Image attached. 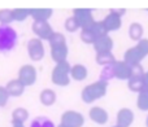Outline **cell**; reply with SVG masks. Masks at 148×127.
Returning <instances> with one entry per match:
<instances>
[{
    "label": "cell",
    "instance_id": "1",
    "mask_svg": "<svg viewBox=\"0 0 148 127\" xmlns=\"http://www.w3.org/2000/svg\"><path fill=\"white\" fill-rule=\"evenodd\" d=\"M107 88H108V83H105L103 81H97L88 84V86H86L82 89L81 94L82 101L86 102V104H91V102L101 99L107 94Z\"/></svg>",
    "mask_w": 148,
    "mask_h": 127
},
{
    "label": "cell",
    "instance_id": "2",
    "mask_svg": "<svg viewBox=\"0 0 148 127\" xmlns=\"http://www.w3.org/2000/svg\"><path fill=\"white\" fill-rule=\"evenodd\" d=\"M18 42V34L10 25H0V53L10 52Z\"/></svg>",
    "mask_w": 148,
    "mask_h": 127
},
{
    "label": "cell",
    "instance_id": "3",
    "mask_svg": "<svg viewBox=\"0 0 148 127\" xmlns=\"http://www.w3.org/2000/svg\"><path fill=\"white\" fill-rule=\"evenodd\" d=\"M70 71H72V66L68 61L56 64L51 74V81L53 84L60 87H65L70 83Z\"/></svg>",
    "mask_w": 148,
    "mask_h": 127
},
{
    "label": "cell",
    "instance_id": "4",
    "mask_svg": "<svg viewBox=\"0 0 148 127\" xmlns=\"http://www.w3.org/2000/svg\"><path fill=\"white\" fill-rule=\"evenodd\" d=\"M31 30L36 35V38L43 40H49L51 36L53 35V29L49 25V22H40V21H33Z\"/></svg>",
    "mask_w": 148,
    "mask_h": 127
},
{
    "label": "cell",
    "instance_id": "5",
    "mask_svg": "<svg viewBox=\"0 0 148 127\" xmlns=\"http://www.w3.org/2000/svg\"><path fill=\"white\" fill-rule=\"evenodd\" d=\"M36 69L33 65H22L18 70V81L25 87L33 86L36 82Z\"/></svg>",
    "mask_w": 148,
    "mask_h": 127
},
{
    "label": "cell",
    "instance_id": "6",
    "mask_svg": "<svg viewBox=\"0 0 148 127\" xmlns=\"http://www.w3.org/2000/svg\"><path fill=\"white\" fill-rule=\"evenodd\" d=\"M44 46L43 42L38 38H33L29 40L27 43V55L33 61H40L44 57Z\"/></svg>",
    "mask_w": 148,
    "mask_h": 127
},
{
    "label": "cell",
    "instance_id": "7",
    "mask_svg": "<svg viewBox=\"0 0 148 127\" xmlns=\"http://www.w3.org/2000/svg\"><path fill=\"white\" fill-rule=\"evenodd\" d=\"M73 16L75 20L78 21L81 29H87L95 22L94 17H92V12L88 8H74Z\"/></svg>",
    "mask_w": 148,
    "mask_h": 127
},
{
    "label": "cell",
    "instance_id": "8",
    "mask_svg": "<svg viewBox=\"0 0 148 127\" xmlns=\"http://www.w3.org/2000/svg\"><path fill=\"white\" fill-rule=\"evenodd\" d=\"M61 123L69 127H82L84 125V117L75 110H66L61 115Z\"/></svg>",
    "mask_w": 148,
    "mask_h": 127
},
{
    "label": "cell",
    "instance_id": "9",
    "mask_svg": "<svg viewBox=\"0 0 148 127\" xmlns=\"http://www.w3.org/2000/svg\"><path fill=\"white\" fill-rule=\"evenodd\" d=\"M113 70H114V78L120 81H129L131 78V66L127 65L123 60L113 64Z\"/></svg>",
    "mask_w": 148,
    "mask_h": 127
},
{
    "label": "cell",
    "instance_id": "10",
    "mask_svg": "<svg viewBox=\"0 0 148 127\" xmlns=\"http://www.w3.org/2000/svg\"><path fill=\"white\" fill-rule=\"evenodd\" d=\"M103 22H104L105 27H107V30L109 31V33L110 31H117L118 29L121 27V25H122V16H120L113 9H110L109 14L105 16Z\"/></svg>",
    "mask_w": 148,
    "mask_h": 127
},
{
    "label": "cell",
    "instance_id": "11",
    "mask_svg": "<svg viewBox=\"0 0 148 127\" xmlns=\"http://www.w3.org/2000/svg\"><path fill=\"white\" fill-rule=\"evenodd\" d=\"M117 125L118 127H130L134 122V113L133 110H130L129 108H122L118 110L117 113Z\"/></svg>",
    "mask_w": 148,
    "mask_h": 127
},
{
    "label": "cell",
    "instance_id": "12",
    "mask_svg": "<svg viewBox=\"0 0 148 127\" xmlns=\"http://www.w3.org/2000/svg\"><path fill=\"white\" fill-rule=\"evenodd\" d=\"M88 117L91 118L92 122L97 123V125H105L109 119L108 112L101 107H94L90 109L88 112Z\"/></svg>",
    "mask_w": 148,
    "mask_h": 127
},
{
    "label": "cell",
    "instance_id": "13",
    "mask_svg": "<svg viewBox=\"0 0 148 127\" xmlns=\"http://www.w3.org/2000/svg\"><path fill=\"white\" fill-rule=\"evenodd\" d=\"M144 59L143 53L138 49V47H131L123 55V61H125L127 65L134 66V65H139L142 62V60Z\"/></svg>",
    "mask_w": 148,
    "mask_h": 127
},
{
    "label": "cell",
    "instance_id": "14",
    "mask_svg": "<svg viewBox=\"0 0 148 127\" xmlns=\"http://www.w3.org/2000/svg\"><path fill=\"white\" fill-rule=\"evenodd\" d=\"M113 39L109 35L103 36V38L96 39L94 43V49L96 53H103V52H112L113 49Z\"/></svg>",
    "mask_w": 148,
    "mask_h": 127
},
{
    "label": "cell",
    "instance_id": "15",
    "mask_svg": "<svg viewBox=\"0 0 148 127\" xmlns=\"http://www.w3.org/2000/svg\"><path fill=\"white\" fill-rule=\"evenodd\" d=\"M52 13L53 10L51 8H30V17H33L34 21L48 22Z\"/></svg>",
    "mask_w": 148,
    "mask_h": 127
},
{
    "label": "cell",
    "instance_id": "16",
    "mask_svg": "<svg viewBox=\"0 0 148 127\" xmlns=\"http://www.w3.org/2000/svg\"><path fill=\"white\" fill-rule=\"evenodd\" d=\"M5 88H7L10 97H18L25 91V86H23L18 79H12V81H9L7 83V86H5Z\"/></svg>",
    "mask_w": 148,
    "mask_h": 127
},
{
    "label": "cell",
    "instance_id": "17",
    "mask_svg": "<svg viewBox=\"0 0 148 127\" xmlns=\"http://www.w3.org/2000/svg\"><path fill=\"white\" fill-rule=\"evenodd\" d=\"M68 53H69V49H68V46L64 44V46H59V47H53L51 48V57L56 64L64 62L66 61Z\"/></svg>",
    "mask_w": 148,
    "mask_h": 127
},
{
    "label": "cell",
    "instance_id": "18",
    "mask_svg": "<svg viewBox=\"0 0 148 127\" xmlns=\"http://www.w3.org/2000/svg\"><path fill=\"white\" fill-rule=\"evenodd\" d=\"M88 75V70L84 65L82 64H75V65L72 66V71H70V76L74 79V81H78V82H82L87 78Z\"/></svg>",
    "mask_w": 148,
    "mask_h": 127
},
{
    "label": "cell",
    "instance_id": "19",
    "mask_svg": "<svg viewBox=\"0 0 148 127\" xmlns=\"http://www.w3.org/2000/svg\"><path fill=\"white\" fill-rule=\"evenodd\" d=\"M56 99H57L56 92L51 88L43 89V91L40 92V95H39V100H40V102L43 105H46V107H51V105H53L55 102H56Z\"/></svg>",
    "mask_w": 148,
    "mask_h": 127
},
{
    "label": "cell",
    "instance_id": "20",
    "mask_svg": "<svg viewBox=\"0 0 148 127\" xmlns=\"http://www.w3.org/2000/svg\"><path fill=\"white\" fill-rule=\"evenodd\" d=\"M143 34H144V29L139 22H133L129 26V36H130L131 40L134 42L142 40L143 39Z\"/></svg>",
    "mask_w": 148,
    "mask_h": 127
},
{
    "label": "cell",
    "instance_id": "21",
    "mask_svg": "<svg viewBox=\"0 0 148 127\" xmlns=\"http://www.w3.org/2000/svg\"><path fill=\"white\" fill-rule=\"evenodd\" d=\"M95 61H96V64L100 66H107V65L114 64L117 60H116L114 55H113L112 52H103V53H96Z\"/></svg>",
    "mask_w": 148,
    "mask_h": 127
},
{
    "label": "cell",
    "instance_id": "22",
    "mask_svg": "<svg viewBox=\"0 0 148 127\" xmlns=\"http://www.w3.org/2000/svg\"><path fill=\"white\" fill-rule=\"evenodd\" d=\"M127 87L130 91L133 92H142L144 88H146V84H144V79L143 76H139V78H130L127 81Z\"/></svg>",
    "mask_w": 148,
    "mask_h": 127
},
{
    "label": "cell",
    "instance_id": "23",
    "mask_svg": "<svg viewBox=\"0 0 148 127\" xmlns=\"http://www.w3.org/2000/svg\"><path fill=\"white\" fill-rule=\"evenodd\" d=\"M88 29L95 34V35H96L97 39L103 38V36H107L108 33H109V31L107 30V27H105V25H104L103 21H95V22L92 23Z\"/></svg>",
    "mask_w": 148,
    "mask_h": 127
},
{
    "label": "cell",
    "instance_id": "24",
    "mask_svg": "<svg viewBox=\"0 0 148 127\" xmlns=\"http://www.w3.org/2000/svg\"><path fill=\"white\" fill-rule=\"evenodd\" d=\"M136 107L140 110H143V112H148V87H146L143 91L138 94Z\"/></svg>",
    "mask_w": 148,
    "mask_h": 127
},
{
    "label": "cell",
    "instance_id": "25",
    "mask_svg": "<svg viewBox=\"0 0 148 127\" xmlns=\"http://www.w3.org/2000/svg\"><path fill=\"white\" fill-rule=\"evenodd\" d=\"M13 20L17 22H23L27 17H30V8H14L12 9Z\"/></svg>",
    "mask_w": 148,
    "mask_h": 127
},
{
    "label": "cell",
    "instance_id": "26",
    "mask_svg": "<svg viewBox=\"0 0 148 127\" xmlns=\"http://www.w3.org/2000/svg\"><path fill=\"white\" fill-rule=\"evenodd\" d=\"M29 118V112L25 108H16L12 112V121H17V122L25 123Z\"/></svg>",
    "mask_w": 148,
    "mask_h": 127
},
{
    "label": "cell",
    "instance_id": "27",
    "mask_svg": "<svg viewBox=\"0 0 148 127\" xmlns=\"http://www.w3.org/2000/svg\"><path fill=\"white\" fill-rule=\"evenodd\" d=\"M30 127H56L55 123L47 117H36L31 121Z\"/></svg>",
    "mask_w": 148,
    "mask_h": 127
},
{
    "label": "cell",
    "instance_id": "28",
    "mask_svg": "<svg viewBox=\"0 0 148 127\" xmlns=\"http://www.w3.org/2000/svg\"><path fill=\"white\" fill-rule=\"evenodd\" d=\"M48 42H49L51 48H53V47H59V46H64V44H66V38H65L64 34L55 31L53 35L51 36V39H49Z\"/></svg>",
    "mask_w": 148,
    "mask_h": 127
},
{
    "label": "cell",
    "instance_id": "29",
    "mask_svg": "<svg viewBox=\"0 0 148 127\" xmlns=\"http://www.w3.org/2000/svg\"><path fill=\"white\" fill-rule=\"evenodd\" d=\"M113 78H114L113 64H112V65L104 66V68L101 69V71H100V79H99V81H103V82H105V83H108V82H109L110 79H113Z\"/></svg>",
    "mask_w": 148,
    "mask_h": 127
},
{
    "label": "cell",
    "instance_id": "30",
    "mask_svg": "<svg viewBox=\"0 0 148 127\" xmlns=\"http://www.w3.org/2000/svg\"><path fill=\"white\" fill-rule=\"evenodd\" d=\"M64 27L68 33H75V31H78L79 29H81V26H79L78 21L75 20V17H74V16H70V17H68L66 20H65Z\"/></svg>",
    "mask_w": 148,
    "mask_h": 127
},
{
    "label": "cell",
    "instance_id": "31",
    "mask_svg": "<svg viewBox=\"0 0 148 127\" xmlns=\"http://www.w3.org/2000/svg\"><path fill=\"white\" fill-rule=\"evenodd\" d=\"M96 39H97L96 35H95V34L92 33L88 27H87V29H82V31H81V40L83 42V43L92 44V46H94V43L96 42Z\"/></svg>",
    "mask_w": 148,
    "mask_h": 127
},
{
    "label": "cell",
    "instance_id": "32",
    "mask_svg": "<svg viewBox=\"0 0 148 127\" xmlns=\"http://www.w3.org/2000/svg\"><path fill=\"white\" fill-rule=\"evenodd\" d=\"M13 21L14 20H13L12 9H7V8L0 9V25H10Z\"/></svg>",
    "mask_w": 148,
    "mask_h": 127
},
{
    "label": "cell",
    "instance_id": "33",
    "mask_svg": "<svg viewBox=\"0 0 148 127\" xmlns=\"http://www.w3.org/2000/svg\"><path fill=\"white\" fill-rule=\"evenodd\" d=\"M146 71L143 70V66L139 65H134L131 66V78H139V76H144Z\"/></svg>",
    "mask_w": 148,
    "mask_h": 127
},
{
    "label": "cell",
    "instance_id": "34",
    "mask_svg": "<svg viewBox=\"0 0 148 127\" xmlns=\"http://www.w3.org/2000/svg\"><path fill=\"white\" fill-rule=\"evenodd\" d=\"M9 94H8L7 88L3 86H0V108L5 107L8 102V100H9Z\"/></svg>",
    "mask_w": 148,
    "mask_h": 127
},
{
    "label": "cell",
    "instance_id": "35",
    "mask_svg": "<svg viewBox=\"0 0 148 127\" xmlns=\"http://www.w3.org/2000/svg\"><path fill=\"white\" fill-rule=\"evenodd\" d=\"M136 47H138V49L143 53L144 57L148 56V39L147 38H143L142 40H139L138 44H136Z\"/></svg>",
    "mask_w": 148,
    "mask_h": 127
},
{
    "label": "cell",
    "instance_id": "36",
    "mask_svg": "<svg viewBox=\"0 0 148 127\" xmlns=\"http://www.w3.org/2000/svg\"><path fill=\"white\" fill-rule=\"evenodd\" d=\"M12 127H25V125L21 122H17V121H12Z\"/></svg>",
    "mask_w": 148,
    "mask_h": 127
},
{
    "label": "cell",
    "instance_id": "37",
    "mask_svg": "<svg viewBox=\"0 0 148 127\" xmlns=\"http://www.w3.org/2000/svg\"><path fill=\"white\" fill-rule=\"evenodd\" d=\"M143 79H144V84H146V87H148V71H146V74H144Z\"/></svg>",
    "mask_w": 148,
    "mask_h": 127
},
{
    "label": "cell",
    "instance_id": "38",
    "mask_svg": "<svg viewBox=\"0 0 148 127\" xmlns=\"http://www.w3.org/2000/svg\"><path fill=\"white\" fill-rule=\"evenodd\" d=\"M57 127H69V126H65V125H62V123H60V125L57 126Z\"/></svg>",
    "mask_w": 148,
    "mask_h": 127
},
{
    "label": "cell",
    "instance_id": "39",
    "mask_svg": "<svg viewBox=\"0 0 148 127\" xmlns=\"http://www.w3.org/2000/svg\"><path fill=\"white\" fill-rule=\"evenodd\" d=\"M146 127H148V115H147V118H146Z\"/></svg>",
    "mask_w": 148,
    "mask_h": 127
},
{
    "label": "cell",
    "instance_id": "40",
    "mask_svg": "<svg viewBox=\"0 0 148 127\" xmlns=\"http://www.w3.org/2000/svg\"><path fill=\"white\" fill-rule=\"evenodd\" d=\"M112 127H118V126H117V125H116V126H112Z\"/></svg>",
    "mask_w": 148,
    "mask_h": 127
}]
</instances>
